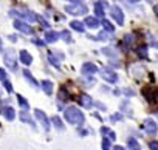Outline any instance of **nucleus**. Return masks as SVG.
I'll return each instance as SVG.
<instances>
[{
    "label": "nucleus",
    "instance_id": "f257e3e1",
    "mask_svg": "<svg viewBox=\"0 0 158 150\" xmlns=\"http://www.w3.org/2000/svg\"><path fill=\"white\" fill-rule=\"evenodd\" d=\"M64 115H65V119L70 122V124H73V125H82L84 124V113L79 110L77 107H68V108H65V111H64Z\"/></svg>",
    "mask_w": 158,
    "mask_h": 150
},
{
    "label": "nucleus",
    "instance_id": "f03ea898",
    "mask_svg": "<svg viewBox=\"0 0 158 150\" xmlns=\"http://www.w3.org/2000/svg\"><path fill=\"white\" fill-rule=\"evenodd\" d=\"M10 14L13 17H17V19H22V22H37V14H34L33 11H28V10H11Z\"/></svg>",
    "mask_w": 158,
    "mask_h": 150
},
{
    "label": "nucleus",
    "instance_id": "7ed1b4c3",
    "mask_svg": "<svg viewBox=\"0 0 158 150\" xmlns=\"http://www.w3.org/2000/svg\"><path fill=\"white\" fill-rule=\"evenodd\" d=\"M3 62L5 65L11 70V71H16L17 70V62H16V53L13 48H8L5 53H3Z\"/></svg>",
    "mask_w": 158,
    "mask_h": 150
},
{
    "label": "nucleus",
    "instance_id": "20e7f679",
    "mask_svg": "<svg viewBox=\"0 0 158 150\" xmlns=\"http://www.w3.org/2000/svg\"><path fill=\"white\" fill-rule=\"evenodd\" d=\"M87 11L89 10L84 3L82 5H68V6H65V13L73 14V16H85Z\"/></svg>",
    "mask_w": 158,
    "mask_h": 150
},
{
    "label": "nucleus",
    "instance_id": "39448f33",
    "mask_svg": "<svg viewBox=\"0 0 158 150\" xmlns=\"http://www.w3.org/2000/svg\"><path fill=\"white\" fill-rule=\"evenodd\" d=\"M141 93H143V96L147 99V102H150V104L158 102V90H155V88H152V87H144Z\"/></svg>",
    "mask_w": 158,
    "mask_h": 150
},
{
    "label": "nucleus",
    "instance_id": "423d86ee",
    "mask_svg": "<svg viewBox=\"0 0 158 150\" xmlns=\"http://www.w3.org/2000/svg\"><path fill=\"white\" fill-rule=\"evenodd\" d=\"M34 115H36V118H37V121L42 124V127L45 128V130H50L51 128V124H50V119L47 118V115L42 111V110H39V108H36L34 110Z\"/></svg>",
    "mask_w": 158,
    "mask_h": 150
},
{
    "label": "nucleus",
    "instance_id": "0eeeda50",
    "mask_svg": "<svg viewBox=\"0 0 158 150\" xmlns=\"http://www.w3.org/2000/svg\"><path fill=\"white\" fill-rule=\"evenodd\" d=\"M14 28L17 30V31H20V33H23V34H34V30L28 25V23H25V22H22V20H14Z\"/></svg>",
    "mask_w": 158,
    "mask_h": 150
},
{
    "label": "nucleus",
    "instance_id": "6e6552de",
    "mask_svg": "<svg viewBox=\"0 0 158 150\" xmlns=\"http://www.w3.org/2000/svg\"><path fill=\"white\" fill-rule=\"evenodd\" d=\"M110 14H112V17L115 19V22L118 25H124V14H123L119 6H112L110 8Z\"/></svg>",
    "mask_w": 158,
    "mask_h": 150
},
{
    "label": "nucleus",
    "instance_id": "1a4fd4ad",
    "mask_svg": "<svg viewBox=\"0 0 158 150\" xmlns=\"http://www.w3.org/2000/svg\"><path fill=\"white\" fill-rule=\"evenodd\" d=\"M57 59H64V54H59V51H50L48 53V60H50V63L56 68V70H60V63H59V60Z\"/></svg>",
    "mask_w": 158,
    "mask_h": 150
},
{
    "label": "nucleus",
    "instance_id": "9d476101",
    "mask_svg": "<svg viewBox=\"0 0 158 150\" xmlns=\"http://www.w3.org/2000/svg\"><path fill=\"white\" fill-rule=\"evenodd\" d=\"M101 76L104 81L110 82V84H116L118 82V76H116V73L110 71V70H101Z\"/></svg>",
    "mask_w": 158,
    "mask_h": 150
},
{
    "label": "nucleus",
    "instance_id": "9b49d317",
    "mask_svg": "<svg viewBox=\"0 0 158 150\" xmlns=\"http://www.w3.org/2000/svg\"><path fill=\"white\" fill-rule=\"evenodd\" d=\"M144 130H146V133H149V135H155L156 133V122L152 119V118H147L146 121H144Z\"/></svg>",
    "mask_w": 158,
    "mask_h": 150
},
{
    "label": "nucleus",
    "instance_id": "f8f14e48",
    "mask_svg": "<svg viewBox=\"0 0 158 150\" xmlns=\"http://www.w3.org/2000/svg\"><path fill=\"white\" fill-rule=\"evenodd\" d=\"M106 8H107V2H96L95 3V14L102 19V16L106 14Z\"/></svg>",
    "mask_w": 158,
    "mask_h": 150
},
{
    "label": "nucleus",
    "instance_id": "ddd939ff",
    "mask_svg": "<svg viewBox=\"0 0 158 150\" xmlns=\"http://www.w3.org/2000/svg\"><path fill=\"white\" fill-rule=\"evenodd\" d=\"M81 71H82V74H95L98 71V67L95 63H92V62H87V63L82 65Z\"/></svg>",
    "mask_w": 158,
    "mask_h": 150
},
{
    "label": "nucleus",
    "instance_id": "4468645a",
    "mask_svg": "<svg viewBox=\"0 0 158 150\" xmlns=\"http://www.w3.org/2000/svg\"><path fill=\"white\" fill-rule=\"evenodd\" d=\"M79 102H81V105L85 107V108H92V107H93V99H92L89 95H85V93L81 95V98H79Z\"/></svg>",
    "mask_w": 158,
    "mask_h": 150
},
{
    "label": "nucleus",
    "instance_id": "2eb2a0df",
    "mask_svg": "<svg viewBox=\"0 0 158 150\" xmlns=\"http://www.w3.org/2000/svg\"><path fill=\"white\" fill-rule=\"evenodd\" d=\"M2 115H3V118H5V119H8V121H13V119L16 118V110H14L13 107H3V110H2Z\"/></svg>",
    "mask_w": 158,
    "mask_h": 150
},
{
    "label": "nucleus",
    "instance_id": "dca6fc26",
    "mask_svg": "<svg viewBox=\"0 0 158 150\" xmlns=\"http://www.w3.org/2000/svg\"><path fill=\"white\" fill-rule=\"evenodd\" d=\"M56 40H59V33H56V31H47V34H45V43H53Z\"/></svg>",
    "mask_w": 158,
    "mask_h": 150
},
{
    "label": "nucleus",
    "instance_id": "f3484780",
    "mask_svg": "<svg viewBox=\"0 0 158 150\" xmlns=\"http://www.w3.org/2000/svg\"><path fill=\"white\" fill-rule=\"evenodd\" d=\"M20 60H22V63H25V65H31L33 56H31L27 50H22V51H20Z\"/></svg>",
    "mask_w": 158,
    "mask_h": 150
},
{
    "label": "nucleus",
    "instance_id": "a211bd4d",
    "mask_svg": "<svg viewBox=\"0 0 158 150\" xmlns=\"http://www.w3.org/2000/svg\"><path fill=\"white\" fill-rule=\"evenodd\" d=\"M70 28H73V30L77 31V33H84V31H85V25H84L82 22H79V20L70 22Z\"/></svg>",
    "mask_w": 158,
    "mask_h": 150
},
{
    "label": "nucleus",
    "instance_id": "6ab92c4d",
    "mask_svg": "<svg viewBox=\"0 0 158 150\" xmlns=\"http://www.w3.org/2000/svg\"><path fill=\"white\" fill-rule=\"evenodd\" d=\"M40 87H42V90L47 95H53V82L51 81H42L40 82Z\"/></svg>",
    "mask_w": 158,
    "mask_h": 150
},
{
    "label": "nucleus",
    "instance_id": "aec40b11",
    "mask_svg": "<svg viewBox=\"0 0 158 150\" xmlns=\"http://www.w3.org/2000/svg\"><path fill=\"white\" fill-rule=\"evenodd\" d=\"M133 43H135V36L133 34H126L124 36V40H123V45L126 48H132Z\"/></svg>",
    "mask_w": 158,
    "mask_h": 150
},
{
    "label": "nucleus",
    "instance_id": "412c9836",
    "mask_svg": "<svg viewBox=\"0 0 158 150\" xmlns=\"http://www.w3.org/2000/svg\"><path fill=\"white\" fill-rule=\"evenodd\" d=\"M19 118H20V119H22L23 122H28V124H30L31 127H36V124L33 122V119H31V116H30V115H28V113H27L25 110H22V111L19 113Z\"/></svg>",
    "mask_w": 158,
    "mask_h": 150
},
{
    "label": "nucleus",
    "instance_id": "4be33fe9",
    "mask_svg": "<svg viewBox=\"0 0 158 150\" xmlns=\"http://www.w3.org/2000/svg\"><path fill=\"white\" fill-rule=\"evenodd\" d=\"M23 76L27 78V81H28V82H30L33 87H39V82H37L34 78H33V74H31L28 70H23Z\"/></svg>",
    "mask_w": 158,
    "mask_h": 150
},
{
    "label": "nucleus",
    "instance_id": "5701e85b",
    "mask_svg": "<svg viewBox=\"0 0 158 150\" xmlns=\"http://www.w3.org/2000/svg\"><path fill=\"white\" fill-rule=\"evenodd\" d=\"M85 25L90 26V28H98L99 26V20L96 17H87L85 19Z\"/></svg>",
    "mask_w": 158,
    "mask_h": 150
},
{
    "label": "nucleus",
    "instance_id": "b1692460",
    "mask_svg": "<svg viewBox=\"0 0 158 150\" xmlns=\"http://www.w3.org/2000/svg\"><path fill=\"white\" fill-rule=\"evenodd\" d=\"M99 23L104 26V31H107V33H113V31H115V26H113V25H112L107 19H102Z\"/></svg>",
    "mask_w": 158,
    "mask_h": 150
},
{
    "label": "nucleus",
    "instance_id": "393cba45",
    "mask_svg": "<svg viewBox=\"0 0 158 150\" xmlns=\"http://www.w3.org/2000/svg\"><path fill=\"white\" fill-rule=\"evenodd\" d=\"M17 101H19V105H20V107H22L25 111L30 108V104H28V101H27V99H25L22 95H17Z\"/></svg>",
    "mask_w": 158,
    "mask_h": 150
},
{
    "label": "nucleus",
    "instance_id": "a878e982",
    "mask_svg": "<svg viewBox=\"0 0 158 150\" xmlns=\"http://www.w3.org/2000/svg\"><path fill=\"white\" fill-rule=\"evenodd\" d=\"M101 133H102V135H107L110 139H116V135H115V132H112L109 127H102V128H101Z\"/></svg>",
    "mask_w": 158,
    "mask_h": 150
},
{
    "label": "nucleus",
    "instance_id": "bb28decb",
    "mask_svg": "<svg viewBox=\"0 0 158 150\" xmlns=\"http://www.w3.org/2000/svg\"><path fill=\"white\" fill-rule=\"evenodd\" d=\"M59 37H62V39L67 42V43H71V42H73V37H71V34H70L68 31H65V30H64V31L59 34Z\"/></svg>",
    "mask_w": 158,
    "mask_h": 150
},
{
    "label": "nucleus",
    "instance_id": "cd10ccee",
    "mask_svg": "<svg viewBox=\"0 0 158 150\" xmlns=\"http://www.w3.org/2000/svg\"><path fill=\"white\" fill-rule=\"evenodd\" d=\"M51 122L56 125V128H59V130H64V122L60 121V118H59V116H53Z\"/></svg>",
    "mask_w": 158,
    "mask_h": 150
},
{
    "label": "nucleus",
    "instance_id": "c85d7f7f",
    "mask_svg": "<svg viewBox=\"0 0 158 150\" xmlns=\"http://www.w3.org/2000/svg\"><path fill=\"white\" fill-rule=\"evenodd\" d=\"M71 96H70V93L67 91V88L65 87H62L60 88V91H59V99H65V101H68Z\"/></svg>",
    "mask_w": 158,
    "mask_h": 150
},
{
    "label": "nucleus",
    "instance_id": "c756f323",
    "mask_svg": "<svg viewBox=\"0 0 158 150\" xmlns=\"http://www.w3.org/2000/svg\"><path fill=\"white\" fill-rule=\"evenodd\" d=\"M127 147H129V148H132V150H136V148H139V145H138L136 139H133V138H130V139L127 141Z\"/></svg>",
    "mask_w": 158,
    "mask_h": 150
},
{
    "label": "nucleus",
    "instance_id": "7c9ffc66",
    "mask_svg": "<svg viewBox=\"0 0 158 150\" xmlns=\"http://www.w3.org/2000/svg\"><path fill=\"white\" fill-rule=\"evenodd\" d=\"M138 56H139V57H143V59H146V57H147V47H146V45H143V47H139V48H138Z\"/></svg>",
    "mask_w": 158,
    "mask_h": 150
},
{
    "label": "nucleus",
    "instance_id": "2f4dec72",
    "mask_svg": "<svg viewBox=\"0 0 158 150\" xmlns=\"http://www.w3.org/2000/svg\"><path fill=\"white\" fill-rule=\"evenodd\" d=\"M102 53L106 56H109V57H116V51L112 50V48H102Z\"/></svg>",
    "mask_w": 158,
    "mask_h": 150
},
{
    "label": "nucleus",
    "instance_id": "473e14b6",
    "mask_svg": "<svg viewBox=\"0 0 158 150\" xmlns=\"http://www.w3.org/2000/svg\"><path fill=\"white\" fill-rule=\"evenodd\" d=\"M102 150H112V147H110V139L102 138Z\"/></svg>",
    "mask_w": 158,
    "mask_h": 150
},
{
    "label": "nucleus",
    "instance_id": "72a5a7b5",
    "mask_svg": "<svg viewBox=\"0 0 158 150\" xmlns=\"http://www.w3.org/2000/svg\"><path fill=\"white\" fill-rule=\"evenodd\" d=\"M3 87L6 88L8 93H13V85L10 84V81H3Z\"/></svg>",
    "mask_w": 158,
    "mask_h": 150
},
{
    "label": "nucleus",
    "instance_id": "f704fd0d",
    "mask_svg": "<svg viewBox=\"0 0 158 150\" xmlns=\"http://www.w3.org/2000/svg\"><path fill=\"white\" fill-rule=\"evenodd\" d=\"M149 148L150 150H158V141H150L149 142Z\"/></svg>",
    "mask_w": 158,
    "mask_h": 150
},
{
    "label": "nucleus",
    "instance_id": "c9c22d12",
    "mask_svg": "<svg viewBox=\"0 0 158 150\" xmlns=\"http://www.w3.org/2000/svg\"><path fill=\"white\" fill-rule=\"evenodd\" d=\"M0 81H6V71L3 70V68H0Z\"/></svg>",
    "mask_w": 158,
    "mask_h": 150
},
{
    "label": "nucleus",
    "instance_id": "e433bc0d",
    "mask_svg": "<svg viewBox=\"0 0 158 150\" xmlns=\"http://www.w3.org/2000/svg\"><path fill=\"white\" fill-rule=\"evenodd\" d=\"M33 42H34L37 47H45V42H42V40H39V39H34Z\"/></svg>",
    "mask_w": 158,
    "mask_h": 150
},
{
    "label": "nucleus",
    "instance_id": "4c0bfd02",
    "mask_svg": "<svg viewBox=\"0 0 158 150\" xmlns=\"http://www.w3.org/2000/svg\"><path fill=\"white\" fill-rule=\"evenodd\" d=\"M65 2H71L73 5H82V0H65Z\"/></svg>",
    "mask_w": 158,
    "mask_h": 150
},
{
    "label": "nucleus",
    "instance_id": "58836bf2",
    "mask_svg": "<svg viewBox=\"0 0 158 150\" xmlns=\"http://www.w3.org/2000/svg\"><path fill=\"white\" fill-rule=\"evenodd\" d=\"M110 119H112V121H119V119H121V116H119V115H118V116H112Z\"/></svg>",
    "mask_w": 158,
    "mask_h": 150
},
{
    "label": "nucleus",
    "instance_id": "ea45409f",
    "mask_svg": "<svg viewBox=\"0 0 158 150\" xmlns=\"http://www.w3.org/2000/svg\"><path fill=\"white\" fill-rule=\"evenodd\" d=\"M112 150H124V147H121V145H115Z\"/></svg>",
    "mask_w": 158,
    "mask_h": 150
},
{
    "label": "nucleus",
    "instance_id": "a19ab883",
    "mask_svg": "<svg viewBox=\"0 0 158 150\" xmlns=\"http://www.w3.org/2000/svg\"><path fill=\"white\" fill-rule=\"evenodd\" d=\"M153 11H155V14L158 16V5H155V6H153Z\"/></svg>",
    "mask_w": 158,
    "mask_h": 150
},
{
    "label": "nucleus",
    "instance_id": "79ce46f5",
    "mask_svg": "<svg viewBox=\"0 0 158 150\" xmlns=\"http://www.w3.org/2000/svg\"><path fill=\"white\" fill-rule=\"evenodd\" d=\"M10 39H11L13 42H16V40H17V37H16V36H10Z\"/></svg>",
    "mask_w": 158,
    "mask_h": 150
},
{
    "label": "nucleus",
    "instance_id": "37998d69",
    "mask_svg": "<svg viewBox=\"0 0 158 150\" xmlns=\"http://www.w3.org/2000/svg\"><path fill=\"white\" fill-rule=\"evenodd\" d=\"M130 3H136V2H139V0H129Z\"/></svg>",
    "mask_w": 158,
    "mask_h": 150
},
{
    "label": "nucleus",
    "instance_id": "c03bdc74",
    "mask_svg": "<svg viewBox=\"0 0 158 150\" xmlns=\"http://www.w3.org/2000/svg\"><path fill=\"white\" fill-rule=\"evenodd\" d=\"M0 51H2V40H0Z\"/></svg>",
    "mask_w": 158,
    "mask_h": 150
},
{
    "label": "nucleus",
    "instance_id": "a18cd8bd",
    "mask_svg": "<svg viewBox=\"0 0 158 150\" xmlns=\"http://www.w3.org/2000/svg\"><path fill=\"white\" fill-rule=\"evenodd\" d=\"M136 150H139V148H136Z\"/></svg>",
    "mask_w": 158,
    "mask_h": 150
}]
</instances>
